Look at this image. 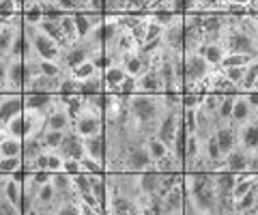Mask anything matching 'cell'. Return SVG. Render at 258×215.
<instances>
[{
	"instance_id": "4",
	"label": "cell",
	"mask_w": 258,
	"mask_h": 215,
	"mask_svg": "<svg viewBox=\"0 0 258 215\" xmlns=\"http://www.w3.org/2000/svg\"><path fill=\"white\" fill-rule=\"evenodd\" d=\"M183 206H185V185H183V177L176 185L164 196L161 200V215H170V213H183Z\"/></svg>"
},
{
	"instance_id": "24",
	"label": "cell",
	"mask_w": 258,
	"mask_h": 215,
	"mask_svg": "<svg viewBox=\"0 0 258 215\" xmlns=\"http://www.w3.org/2000/svg\"><path fill=\"white\" fill-rule=\"evenodd\" d=\"M24 166L22 155L18 157H0V174H13Z\"/></svg>"
},
{
	"instance_id": "32",
	"label": "cell",
	"mask_w": 258,
	"mask_h": 215,
	"mask_svg": "<svg viewBox=\"0 0 258 215\" xmlns=\"http://www.w3.org/2000/svg\"><path fill=\"white\" fill-rule=\"evenodd\" d=\"M245 97H247V101H249V103H252V108H254V110H258V91H256V89L247 91V93H245Z\"/></svg>"
},
{
	"instance_id": "25",
	"label": "cell",
	"mask_w": 258,
	"mask_h": 215,
	"mask_svg": "<svg viewBox=\"0 0 258 215\" xmlns=\"http://www.w3.org/2000/svg\"><path fill=\"white\" fill-rule=\"evenodd\" d=\"M71 181H74V192H76L78 196L91 192V179H88V172L71 174Z\"/></svg>"
},
{
	"instance_id": "15",
	"label": "cell",
	"mask_w": 258,
	"mask_h": 215,
	"mask_svg": "<svg viewBox=\"0 0 258 215\" xmlns=\"http://www.w3.org/2000/svg\"><path fill=\"white\" fill-rule=\"evenodd\" d=\"M200 54H203L205 60L211 67H222V60L226 56V47L222 45V41H209V43H205Z\"/></svg>"
},
{
	"instance_id": "21",
	"label": "cell",
	"mask_w": 258,
	"mask_h": 215,
	"mask_svg": "<svg viewBox=\"0 0 258 215\" xmlns=\"http://www.w3.org/2000/svg\"><path fill=\"white\" fill-rule=\"evenodd\" d=\"M74 22H76V30H78V39H80V41L86 39L88 35H91V30L95 28L93 22L88 20V15L84 11H76L74 13Z\"/></svg>"
},
{
	"instance_id": "22",
	"label": "cell",
	"mask_w": 258,
	"mask_h": 215,
	"mask_svg": "<svg viewBox=\"0 0 258 215\" xmlns=\"http://www.w3.org/2000/svg\"><path fill=\"white\" fill-rule=\"evenodd\" d=\"M144 147L149 149V153H151V157L155 159V162H157V159H161L164 155L170 153V147L164 145V142H161L157 136H149L147 142H144Z\"/></svg>"
},
{
	"instance_id": "29",
	"label": "cell",
	"mask_w": 258,
	"mask_h": 215,
	"mask_svg": "<svg viewBox=\"0 0 258 215\" xmlns=\"http://www.w3.org/2000/svg\"><path fill=\"white\" fill-rule=\"evenodd\" d=\"M15 213H20V206L11 202L5 194H0V215H15Z\"/></svg>"
},
{
	"instance_id": "8",
	"label": "cell",
	"mask_w": 258,
	"mask_h": 215,
	"mask_svg": "<svg viewBox=\"0 0 258 215\" xmlns=\"http://www.w3.org/2000/svg\"><path fill=\"white\" fill-rule=\"evenodd\" d=\"M54 103L52 93H24V110H37V112H47Z\"/></svg>"
},
{
	"instance_id": "6",
	"label": "cell",
	"mask_w": 258,
	"mask_h": 215,
	"mask_svg": "<svg viewBox=\"0 0 258 215\" xmlns=\"http://www.w3.org/2000/svg\"><path fill=\"white\" fill-rule=\"evenodd\" d=\"M84 140V151L88 157L97 159V162H106V153H108V136L106 129L101 133H95V136H86Z\"/></svg>"
},
{
	"instance_id": "28",
	"label": "cell",
	"mask_w": 258,
	"mask_h": 215,
	"mask_svg": "<svg viewBox=\"0 0 258 215\" xmlns=\"http://www.w3.org/2000/svg\"><path fill=\"white\" fill-rule=\"evenodd\" d=\"M62 170L67 172V174H80V172H84L82 162H80V159H74V157H62Z\"/></svg>"
},
{
	"instance_id": "16",
	"label": "cell",
	"mask_w": 258,
	"mask_h": 215,
	"mask_svg": "<svg viewBox=\"0 0 258 215\" xmlns=\"http://www.w3.org/2000/svg\"><path fill=\"white\" fill-rule=\"evenodd\" d=\"M106 89V84H103V74L101 71H97L95 76L82 80V82L78 84V93L82 95V97H88V95H97V93H103Z\"/></svg>"
},
{
	"instance_id": "11",
	"label": "cell",
	"mask_w": 258,
	"mask_h": 215,
	"mask_svg": "<svg viewBox=\"0 0 258 215\" xmlns=\"http://www.w3.org/2000/svg\"><path fill=\"white\" fill-rule=\"evenodd\" d=\"M101 74H103V84H106V91L118 95V84L127 78V71L120 65H116V62H112V65H108L106 69L101 71Z\"/></svg>"
},
{
	"instance_id": "9",
	"label": "cell",
	"mask_w": 258,
	"mask_h": 215,
	"mask_svg": "<svg viewBox=\"0 0 258 215\" xmlns=\"http://www.w3.org/2000/svg\"><path fill=\"white\" fill-rule=\"evenodd\" d=\"M213 183H215V192L217 196H232V189L237 185V174L230 170H215L213 172Z\"/></svg>"
},
{
	"instance_id": "27",
	"label": "cell",
	"mask_w": 258,
	"mask_h": 215,
	"mask_svg": "<svg viewBox=\"0 0 258 215\" xmlns=\"http://www.w3.org/2000/svg\"><path fill=\"white\" fill-rule=\"evenodd\" d=\"M222 74H224L226 80H230L232 84L239 86V82L243 80V74H245V65H243V67H224Z\"/></svg>"
},
{
	"instance_id": "1",
	"label": "cell",
	"mask_w": 258,
	"mask_h": 215,
	"mask_svg": "<svg viewBox=\"0 0 258 215\" xmlns=\"http://www.w3.org/2000/svg\"><path fill=\"white\" fill-rule=\"evenodd\" d=\"M123 168L127 172H142V170L155 168V159L151 157L149 149L142 142H132L123 159Z\"/></svg>"
},
{
	"instance_id": "12",
	"label": "cell",
	"mask_w": 258,
	"mask_h": 215,
	"mask_svg": "<svg viewBox=\"0 0 258 215\" xmlns=\"http://www.w3.org/2000/svg\"><path fill=\"white\" fill-rule=\"evenodd\" d=\"M224 168L230 172H245L247 170V151L235 147L228 155H224Z\"/></svg>"
},
{
	"instance_id": "3",
	"label": "cell",
	"mask_w": 258,
	"mask_h": 215,
	"mask_svg": "<svg viewBox=\"0 0 258 215\" xmlns=\"http://www.w3.org/2000/svg\"><path fill=\"white\" fill-rule=\"evenodd\" d=\"M237 138H239V147L245 149L247 153L258 151V112L249 121L237 127Z\"/></svg>"
},
{
	"instance_id": "13",
	"label": "cell",
	"mask_w": 258,
	"mask_h": 215,
	"mask_svg": "<svg viewBox=\"0 0 258 215\" xmlns=\"http://www.w3.org/2000/svg\"><path fill=\"white\" fill-rule=\"evenodd\" d=\"M37 28L41 30V33H45L50 39H54L56 43H58L62 50L69 45V41H67V37H64V33H62V28H60V24L58 22H54V20H47V18H41L37 22Z\"/></svg>"
},
{
	"instance_id": "5",
	"label": "cell",
	"mask_w": 258,
	"mask_h": 215,
	"mask_svg": "<svg viewBox=\"0 0 258 215\" xmlns=\"http://www.w3.org/2000/svg\"><path fill=\"white\" fill-rule=\"evenodd\" d=\"M106 213L114 215H125V213H140V206L134 198L123 196V194H108L106 198Z\"/></svg>"
},
{
	"instance_id": "7",
	"label": "cell",
	"mask_w": 258,
	"mask_h": 215,
	"mask_svg": "<svg viewBox=\"0 0 258 215\" xmlns=\"http://www.w3.org/2000/svg\"><path fill=\"white\" fill-rule=\"evenodd\" d=\"M258 112V110L252 108V103L247 101L245 97V93H239L237 97H235V106H232V116H230V123L232 125H243L245 121H249L254 114Z\"/></svg>"
},
{
	"instance_id": "31",
	"label": "cell",
	"mask_w": 258,
	"mask_h": 215,
	"mask_svg": "<svg viewBox=\"0 0 258 215\" xmlns=\"http://www.w3.org/2000/svg\"><path fill=\"white\" fill-rule=\"evenodd\" d=\"M47 170L50 172L62 170V157L56 153V151H50V155H47Z\"/></svg>"
},
{
	"instance_id": "14",
	"label": "cell",
	"mask_w": 258,
	"mask_h": 215,
	"mask_svg": "<svg viewBox=\"0 0 258 215\" xmlns=\"http://www.w3.org/2000/svg\"><path fill=\"white\" fill-rule=\"evenodd\" d=\"M138 181H140V192L155 196L161 185V172L155 168H149L147 172H138Z\"/></svg>"
},
{
	"instance_id": "23",
	"label": "cell",
	"mask_w": 258,
	"mask_h": 215,
	"mask_svg": "<svg viewBox=\"0 0 258 215\" xmlns=\"http://www.w3.org/2000/svg\"><path fill=\"white\" fill-rule=\"evenodd\" d=\"M24 114V112H22ZM13 116L9 123L5 125V133L7 136H15V138H24V133H26V125H24V116Z\"/></svg>"
},
{
	"instance_id": "20",
	"label": "cell",
	"mask_w": 258,
	"mask_h": 215,
	"mask_svg": "<svg viewBox=\"0 0 258 215\" xmlns=\"http://www.w3.org/2000/svg\"><path fill=\"white\" fill-rule=\"evenodd\" d=\"M64 136H67V131H62V129H45L41 136L45 151H56L60 147V142L64 140Z\"/></svg>"
},
{
	"instance_id": "19",
	"label": "cell",
	"mask_w": 258,
	"mask_h": 215,
	"mask_svg": "<svg viewBox=\"0 0 258 215\" xmlns=\"http://www.w3.org/2000/svg\"><path fill=\"white\" fill-rule=\"evenodd\" d=\"M97 71H99V67L95 65V60H93V58H88V60H84V62H80L76 69H71V71H69V76L74 78V80H78V82H82V80L95 76Z\"/></svg>"
},
{
	"instance_id": "17",
	"label": "cell",
	"mask_w": 258,
	"mask_h": 215,
	"mask_svg": "<svg viewBox=\"0 0 258 215\" xmlns=\"http://www.w3.org/2000/svg\"><path fill=\"white\" fill-rule=\"evenodd\" d=\"M22 149H24V140L15 136H5L0 140V155L3 157H18L22 155Z\"/></svg>"
},
{
	"instance_id": "33",
	"label": "cell",
	"mask_w": 258,
	"mask_h": 215,
	"mask_svg": "<svg viewBox=\"0 0 258 215\" xmlns=\"http://www.w3.org/2000/svg\"><path fill=\"white\" fill-rule=\"evenodd\" d=\"M39 3H43V0H28V3H24V9L30 7V5H39Z\"/></svg>"
},
{
	"instance_id": "30",
	"label": "cell",
	"mask_w": 258,
	"mask_h": 215,
	"mask_svg": "<svg viewBox=\"0 0 258 215\" xmlns=\"http://www.w3.org/2000/svg\"><path fill=\"white\" fill-rule=\"evenodd\" d=\"M28 179L35 183V185H45V183L52 181V172L50 170H35L28 174Z\"/></svg>"
},
{
	"instance_id": "18",
	"label": "cell",
	"mask_w": 258,
	"mask_h": 215,
	"mask_svg": "<svg viewBox=\"0 0 258 215\" xmlns=\"http://www.w3.org/2000/svg\"><path fill=\"white\" fill-rule=\"evenodd\" d=\"M181 168H183V162L172 153V151H170L168 155H164L161 159H157V162H155V170H159L161 174H168V172H181Z\"/></svg>"
},
{
	"instance_id": "10",
	"label": "cell",
	"mask_w": 258,
	"mask_h": 215,
	"mask_svg": "<svg viewBox=\"0 0 258 215\" xmlns=\"http://www.w3.org/2000/svg\"><path fill=\"white\" fill-rule=\"evenodd\" d=\"M161 78L157 74L155 67H151L149 71H144L142 76H138V93H147V95H157L161 91Z\"/></svg>"
},
{
	"instance_id": "2",
	"label": "cell",
	"mask_w": 258,
	"mask_h": 215,
	"mask_svg": "<svg viewBox=\"0 0 258 215\" xmlns=\"http://www.w3.org/2000/svg\"><path fill=\"white\" fill-rule=\"evenodd\" d=\"M183 67H185V82H194V84H200L211 74V69H209L211 65L198 52H183Z\"/></svg>"
},
{
	"instance_id": "26",
	"label": "cell",
	"mask_w": 258,
	"mask_h": 215,
	"mask_svg": "<svg viewBox=\"0 0 258 215\" xmlns=\"http://www.w3.org/2000/svg\"><path fill=\"white\" fill-rule=\"evenodd\" d=\"M254 58L252 56H245V54H228L222 60V67H243V65H249Z\"/></svg>"
},
{
	"instance_id": "34",
	"label": "cell",
	"mask_w": 258,
	"mask_h": 215,
	"mask_svg": "<svg viewBox=\"0 0 258 215\" xmlns=\"http://www.w3.org/2000/svg\"><path fill=\"white\" fill-rule=\"evenodd\" d=\"M0 157H3V155H0Z\"/></svg>"
}]
</instances>
